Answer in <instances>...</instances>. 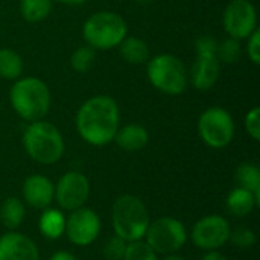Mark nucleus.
Returning <instances> with one entry per match:
<instances>
[{
  "label": "nucleus",
  "mask_w": 260,
  "mask_h": 260,
  "mask_svg": "<svg viewBox=\"0 0 260 260\" xmlns=\"http://www.w3.org/2000/svg\"><path fill=\"white\" fill-rule=\"evenodd\" d=\"M55 195L58 204L64 210H78L84 206L90 195V183L81 172H67L59 178Z\"/></svg>",
  "instance_id": "obj_11"
},
{
  "label": "nucleus",
  "mask_w": 260,
  "mask_h": 260,
  "mask_svg": "<svg viewBox=\"0 0 260 260\" xmlns=\"http://www.w3.org/2000/svg\"><path fill=\"white\" fill-rule=\"evenodd\" d=\"M259 206L254 195L242 187L235 189L229 193L227 197V209L232 215L235 216H247L248 213H251V210Z\"/></svg>",
  "instance_id": "obj_18"
},
{
  "label": "nucleus",
  "mask_w": 260,
  "mask_h": 260,
  "mask_svg": "<svg viewBox=\"0 0 260 260\" xmlns=\"http://www.w3.org/2000/svg\"><path fill=\"white\" fill-rule=\"evenodd\" d=\"M119 107L107 94L90 98L76 113V129L79 136L93 146H105L113 142L119 129Z\"/></svg>",
  "instance_id": "obj_1"
},
{
  "label": "nucleus",
  "mask_w": 260,
  "mask_h": 260,
  "mask_svg": "<svg viewBox=\"0 0 260 260\" xmlns=\"http://www.w3.org/2000/svg\"><path fill=\"white\" fill-rule=\"evenodd\" d=\"M201 260H227V257L222 256V254L218 253V251H210V253H207Z\"/></svg>",
  "instance_id": "obj_32"
},
{
  "label": "nucleus",
  "mask_w": 260,
  "mask_h": 260,
  "mask_svg": "<svg viewBox=\"0 0 260 260\" xmlns=\"http://www.w3.org/2000/svg\"><path fill=\"white\" fill-rule=\"evenodd\" d=\"M14 111L27 122L43 120L50 108V90L38 78H18L9 90Z\"/></svg>",
  "instance_id": "obj_2"
},
{
  "label": "nucleus",
  "mask_w": 260,
  "mask_h": 260,
  "mask_svg": "<svg viewBox=\"0 0 260 260\" xmlns=\"http://www.w3.org/2000/svg\"><path fill=\"white\" fill-rule=\"evenodd\" d=\"M149 225L146 206L133 195H123L113 206V227L116 236L125 242H134L145 238Z\"/></svg>",
  "instance_id": "obj_5"
},
{
  "label": "nucleus",
  "mask_w": 260,
  "mask_h": 260,
  "mask_svg": "<svg viewBox=\"0 0 260 260\" xmlns=\"http://www.w3.org/2000/svg\"><path fill=\"white\" fill-rule=\"evenodd\" d=\"M218 58L221 62H227V64H232V62H236L239 59V55H241V44H239V40H235V38H227L224 40L222 43H218Z\"/></svg>",
  "instance_id": "obj_26"
},
{
  "label": "nucleus",
  "mask_w": 260,
  "mask_h": 260,
  "mask_svg": "<svg viewBox=\"0 0 260 260\" xmlns=\"http://www.w3.org/2000/svg\"><path fill=\"white\" fill-rule=\"evenodd\" d=\"M23 73V59L12 49H0V78L15 81Z\"/></svg>",
  "instance_id": "obj_19"
},
{
  "label": "nucleus",
  "mask_w": 260,
  "mask_h": 260,
  "mask_svg": "<svg viewBox=\"0 0 260 260\" xmlns=\"http://www.w3.org/2000/svg\"><path fill=\"white\" fill-rule=\"evenodd\" d=\"M236 180L242 189L251 192L260 206V171L256 165L242 163L236 171Z\"/></svg>",
  "instance_id": "obj_20"
},
{
  "label": "nucleus",
  "mask_w": 260,
  "mask_h": 260,
  "mask_svg": "<svg viewBox=\"0 0 260 260\" xmlns=\"http://www.w3.org/2000/svg\"><path fill=\"white\" fill-rule=\"evenodd\" d=\"M82 35L88 46L99 50L117 47L128 35V24L122 15L111 11H99L90 15L84 26Z\"/></svg>",
  "instance_id": "obj_4"
},
{
  "label": "nucleus",
  "mask_w": 260,
  "mask_h": 260,
  "mask_svg": "<svg viewBox=\"0 0 260 260\" xmlns=\"http://www.w3.org/2000/svg\"><path fill=\"white\" fill-rule=\"evenodd\" d=\"M53 0H20V12L29 23L44 20L52 11Z\"/></svg>",
  "instance_id": "obj_22"
},
{
  "label": "nucleus",
  "mask_w": 260,
  "mask_h": 260,
  "mask_svg": "<svg viewBox=\"0 0 260 260\" xmlns=\"http://www.w3.org/2000/svg\"><path fill=\"white\" fill-rule=\"evenodd\" d=\"M198 133L204 143L210 148H225L235 137L233 117L222 107H210L200 116Z\"/></svg>",
  "instance_id": "obj_8"
},
{
  "label": "nucleus",
  "mask_w": 260,
  "mask_h": 260,
  "mask_svg": "<svg viewBox=\"0 0 260 260\" xmlns=\"http://www.w3.org/2000/svg\"><path fill=\"white\" fill-rule=\"evenodd\" d=\"M146 244L161 254H171L180 250L186 244V229L184 225L174 218H160L154 222H149L145 233Z\"/></svg>",
  "instance_id": "obj_9"
},
{
  "label": "nucleus",
  "mask_w": 260,
  "mask_h": 260,
  "mask_svg": "<svg viewBox=\"0 0 260 260\" xmlns=\"http://www.w3.org/2000/svg\"><path fill=\"white\" fill-rule=\"evenodd\" d=\"M123 61L129 64H145L149 59V46L139 37H125L117 46Z\"/></svg>",
  "instance_id": "obj_17"
},
{
  "label": "nucleus",
  "mask_w": 260,
  "mask_h": 260,
  "mask_svg": "<svg viewBox=\"0 0 260 260\" xmlns=\"http://www.w3.org/2000/svg\"><path fill=\"white\" fill-rule=\"evenodd\" d=\"M245 128L248 131V134L254 139H260V108L259 107H253L248 114L245 116Z\"/></svg>",
  "instance_id": "obj_29"
},
{
  "label": "nucleus",
  "mask_w": 260,
  "mask_h": 260,
  "mask_svg": "<svg viewBox=\"0 0 260 260\" xmlns=\"http://www.w3.org/2000/svg\"><path fill=\"white\" fill-rule=\"evenodd\" d=\"M126 242L119 236L110 238L104 245V257L107 260H122L125 254Z\"/></svg>",
  "instance_id": "obj_27"
},
{
  "label": "nucleus",
  "mask_w": 260,
  "mask_h": 260,
  "mask_svg": "<svg viewBox=\"0 0 260 260\" xmlns=\"http://www.w3.org/2000/svg\"><path fill=\"white\" fill-rule=\"evenodd\" d=\"M165 260H184L183 257H180V256H169V257H166Z\"/></svg>",
  "instance_id": "obj_34"
},
{
  "label": "nucleus",
  "mask_w": 260,
  "mask_h": 260,
  "mask_svg": "<svg viewBox=\"0 0 260 260\" xmlns=\"http://www.w3.org/2000/svg\"><path fill=\"white\" fill-rule=\"evenodd\" d=\"M23 146L30 158L43 165L56 163L64 154V139L58 128L46 120L30 122L23 133Z\"/></svg>",
  "instance_id": "obj_3"
},
{
  "label": "nucleus",
  "mask_w": 260,
  "mask_h": 260,
  "mask_svg": "<svg viewBox=\"0 0 260 260\" xmlns=\"http://www.w3.org/2000/svg\"><path fill=\"white\" fill-rule=\"evenodd\" d=\"M146 75L158 91L178 96L187 88V70L180 58L171 53H160L148 59Z\"/></svg>",
  "instance_id": "obj_6"
},
{
  "label": "nucleus",
  "mask_w": 260,
  "mask_h": 260,
  "mask_svg": "<svg viewBox=\"0 0 260 260\" xmlns=\"http://www.w3.org/2000/svg\"><path fill=\"white\" fill-rule=\"evenodd\" d=\"M247 53L250 61H253V64L259 66L260 64V30L254 29L253 34L248 37V44H247Z\"/></svg>",
  "instance_id": "obj_30"
},
{
  "label": "nucleus",
  "mask_w": 260,
  "mask_h": 260,
  "mask_svg": "<svg viewBox=\"0 0 260 260\" xmlns=\"http://www.w3.org/2000/svg\"><path fill=\"white\" fill-rule=\"evenodd\" d=\"M197 58L190 70V82L200 90L206 91L215 87L221 73V61L218 58V41L209 35L200 37L195 41Z\"/></svg>",
  "instance_id": "obj_7"
},
{
  "label": "nucleus",
  "mask_w": 260,
  "mask_h": 260,
  "mask_svg": "<svg viewBox=\"0 0 260 260\" xmlns=\"http://www.w3.org/2000/svg\"><path fill=\"white\" fill-rule=\"evenodd\" d=\"M114 140L119 148L128 152L143 149L149 142V133L145 126L137 123H129L117 129Z\"/></svg>",
  "instance_id": "obj_16"
},
{
  "label": "nucleus",
  "mask_w": 260,
  "mask_h": 260,
  "mask_svg": "<svg viewBox=\"0 0 260 260\" xmlns=\"http://www.w3.org/2000/svg\"><path fill=\"white\" fill-rule=\"evenodd\" d=\"M23 195L29 206L35 209H44L52 203L55 189L49 178L43 175H32L26 178L23 184Z\"/></svg>",
  "instance_id": "obj_15"
},
{
  "label": "nucleus",
  "mask_w": 260,
  "mask_h": 260,
  "mask_svg": "<svg viewBox=\"0 0 260 260\" xmlns=\"http://www.w3.org/2000/svg\"><path fill=\"white\" fill-rule=\"evenodd\" d=\"M56 2L62 5H69V6H79V5H84L87 0H56Z\"/></svg>",
  "instance_id": "obj_33"
},
{
  "label": "nucleus",
  "mask_w": 260,
  "mask_h": 260,
  "mask_svg": "<svg viewBox=\"0 0 260 260\" xmlns=\"http://www.w3.org/2000/svg\"><path fill=\"white\" fill-rule=\"evenodd\" d=\"M0 260H40L35 244L21 233H8L0 238Z\"/></svg>",
  "instance_id": "obj_14"
},
{
  "label": "nucleus",
  "mask_w": 260,
  "mask_h": 260,
  "mask_svg": "<svg viewBox=\"0 0 260 260\" xmlns=\"http://www.w3.org/2000/svg\"><path fill=\"white\" fill-rule=\"evenodd\" d=\"M67 238L75 245H88L91 244L101 232L99 216L90 209H78L66 221Z\"/></svg>",
  "instance_id": "obj_13"
},
{
  "label": "nucleus",
  "mask_w": 260,
  "mask_h": 260,
  "mask_svg": "<svg viewBox=\"0 0 260 260\" xmlns=\"http://www.w3.org/2000/svg\"><path fill=\"white\" fill-rule=\"evenodd\" d=\"M50 260H76L75 259V256H72L70 253H67V251H58V253H55Z\"/></svg>",
  "instance_id": "obj_31"
},
{
  "label": "nucleus",
  "mask_w": 260,
  "mask_h": 260,
  "mask_svg": "<svg viewBox=\"0 0 260 260\" xmlns=\"http://www.w3.org/2000/svg\"><path fill=\"white\" fill-rule=\"evenodd\" d=\"M122 260H157L155 251L142 241L128 242Z\"/></svg>",
  "instance_id": "obj_25"
},
{
  "label": "nucleus",
  "mask_w": 260,
  "mask_h": 260,
  "mask_svg": "<svg viewBox=\"0 0 260 260\" xmlns=\"http://www.w3.org/2000/svg\"><path fill=\"white\" fill-rule=\"evenodd\" d=\"M96 61V49L85 44L78 47L70 56V66L78 73H87Z\"/></svg>",
  "instance_id": "obj_24"
},
{
  "label": "nucleus",
  "mask_w": 260,
  "mask_h": 260,
  "mask_svg": "<svg viewBox=\"0 0 260 260\" xmlns=\"http://www.w3.org/2000/svg\"><path fill=\"white\" fill-rule=\"evenodd\" d=\"M24 218V206L17 198H8L0 207V219L5 227L14 230L17 229Z\"/></svg>",
  "instance_id": "obj_23"
},
{
  "label": "nucleus",
  "mask_w": 260,
  "mask_h": 260,
  "mask_svg": "<svg viewBox=\"0 0 260 260\" xmlns=\"http://www.w3.org/2000/svg\"><path fill=\"white\" fill-rule=\"evenodd\" d=\"M224 29L235 40L248 38L257 29V12L250 0H232L222 15Z\"/></svg>",
  "instance_id": "obj_10"
},
{
  "label": "nucleus",
  "mask_w": 260,
  "mask_h": 260,
  "mask_svg": "<svg viewBox=\"0 0 260 260\" xmlns=\"http://www.w3.org/2000/svg\"><path fill=\"white\" fill-rule=\"evenodd\" d=\"M230 227L229 222L218 215L206 216L193 225L192 241L198 248L216 250L229 241Z\"/></svg>",
  "instance_id": "obj_12"
},
{
  "label": "nucleus",
  "mask_w": 260,
  "mask_h": 260,
  "mask_svg": "<svg viewBox=\"0 0 260 260\" xmlns=\"http://www.w3.org/2000/svg\"><path fill=\"white\" fill-rule=\"evenodd\" d=\"M229 241H232L233 245H236V247H239V248H248V247L254 245V242H256V235H254L250 229L238 227V229H235L233 232L230 230Z\"/></svg>",
  "instance_id": "obj_28"
},
{
  "label": "nucleus",
  "mask_w": 260,
  "mask_h": 260,
  "mask_svg": "<svg viewBox=\"0 0 260 260\" xmlns=\"http://www.w3.org/2000/svg\"><path fill=\"white\" fill-rule=\"evenodd\" d=\"M40 230L49 239H58L66 230V218L56 209H49L41 215Z\"/></svg>",
  "instance_id": "obj_21"
}]
</instances>
